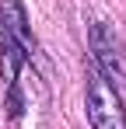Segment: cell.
Instances as JSON below:
<instances>
[{"instance_id":"cell-2","label":"cell","mask_w":126,"mask_h":129,"mask_svg":"<svg viewBox=\"0 0 126 129\" xmlns=\"http://www.w3.org/2000/svg\"><path fill=\"white\" fill-rule=\"evenodd\" d=\"M84 101H88V119H91L95 129H126V112H123V101H119V91L95 66L88 70Z\"/></svg>"},{"instance_id":"cell-1","label":"cell","mask_w":126,"mask_h":129,"mask_svg":"<svg viewBox=\"0 0 126 129\" xmlns=\"http://www.w3.org/2000/svg\"><path fill=\"white\" fill-rule=\"evenodd\" d=\"M0 59L11 70V87H18V73L32 59V31L21 0H4L0 7Z\"/></svg>"},{"instance_id":"cell-3","label":"cell","mask_w":126,"mask_h":129,"mask_svg":"<svg viewBox=\"0 0 126 129\" xmlns=\"http://www.w3.org/2000/svg\"><path fill=\"white\" fill-rule=\"evenodd\" d=\"M91 59H95V70L109 84L112 80L126 84V63H123V52H119V42L105 24H91Z\"/></svg>"}]
</instances>
